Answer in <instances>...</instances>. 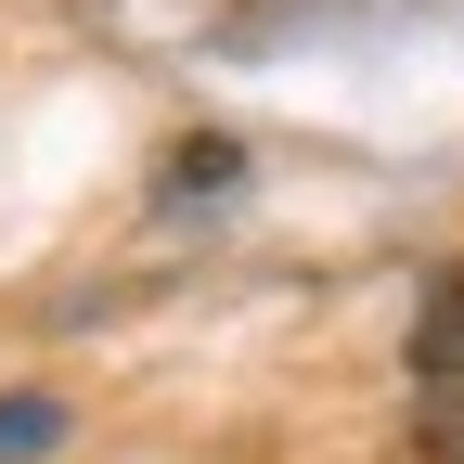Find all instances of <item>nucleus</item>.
<instances>
[{"instance_id": "20e7f679", "label": "nucleus", "mask_w": 464, "mask_h": 464, "mask_svg": "<svg viewBox=\"0 0 464 464\" xmlns=\"http://www.w3.org/2000/svg\"><path fill=\"white\" fill-rule=\"evenodd\" d=\"M181 194H207V181H232V142H181V168H168Z\"/></svg>"}, {"instance_id": "f257e3e1", "label": "nucleus", "mask_w": 464, "mask_h": 464, "mask_svg": "<svg viewBox=\"0 0 464 464\" xmlns=\"http://www.w3.org/2000/svg\"><path fill=\"white\" fill-rule=\"evenodd\" d=\"M413 374L426 387H464V258L426 284V310H413Z\"/></svg>"}, {"instance_id": "f03ea898", "label": "nucleus", "mask_w": 464, "mask_h": 464, "mask_svg": "<svg viewBox=\"0 0 464 464\" xmlns=\"http://www.w3.org/2000/svg\"><path fill=\"white\" fill-rule=\"evenodd\" d=\"M52 439H65L52 400H0V464H26V451H52Z\"/></svg>"}, {"instance_id": "7ed1b4c3", "label": "nucleus", "mask_w": 464, "mask_h": 464, "mask_svg": "<svg viewBox=\"0 0 464 464\" xmlns=\"http://www.w3.org/2000/svg\"><path fill=\"white\" fill-rule=\"evenodd\" d=\"M400 464H464V413H426L413 439H400Z\"/></svg>"}]
</instances>
